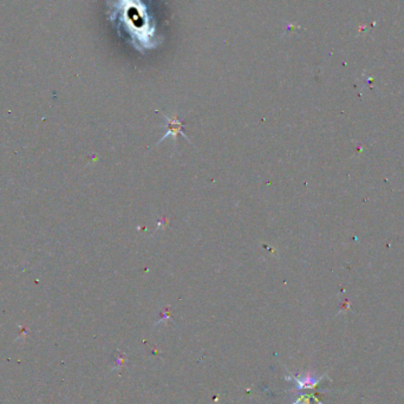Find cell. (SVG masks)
Wrapping results in <instances>:
<instances>
[{
  "label": "cell",
  "mask_w": 404,
  "mask_h": 404,
  "mask_svg": "<svg viewBox=\"0 0 404 404\" xmlns=\"http://www.w3.org/2000/svg\"><path fill=\"white\" fill-rule=\"evenodd\" d=\"M291 379L294 380V383H296V388L297 390H301V389H311V388H314V386L317 385L318 383H319L320 378H318L312 373H306L305 376L303 377H299V376H294L292 377Z\"/></svg>",
  "instance_id": "cell-1"
}]
</instances>
